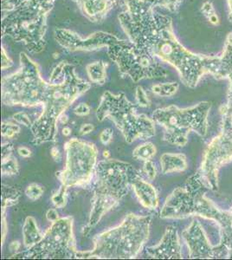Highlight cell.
Masks as SVG:
<instances>
[{
  "label": "cell",
  "instance_id": "1",
  "mask_svg": "<svg viewBox=\"0 0 232 260\" xmlns=\"http://www.w3.org/2000/svg\"><path fill=\"white\" fill-rule=\"evenodd\" d=\"M118 18L132 44L175 68L180 80L193 89L206 75L213 76L218 56L193 53L177 39L173 19L151 9L143 0H124Z\"/></svg>",
  "mask_w": 232,
  "mask_h": 260
},
{
  "label": "cell",
  "instance_id": "2",
  "mask_svg": "<svg viewBox=\"0 0 232 260\" xmlns=\"http://www.w3.org/2000/svg\"><path fill=\"white\" fill-rule=\"evenodd\" d=\"M50 80L56 82L52 94L43 105V112L33 122L30 130L33 136L32 143L56 142L57 121L65 110L77 98L90 89V83L77 77L75 66L69 62H59L50 75Z\"/></svg>",
  "mask_w": 232,
  "mask_h": 260
},
{
  "label": "cell",
  "instance_id": "3",
  "mask_svg": "<svg viewBox=\"0 0 232 260\" xmlns=\"http://www.w3.org/2000/svg\"><path fill=\"white\" fill-rule=\"evenodd\" d=\"M152 220V216L130 213L120 225L94 237L91 251H78L77 258H136L149 238Z\"/></svg>",
  "mask_w": 232,
  "mask_h": 260
},
{
  "label": "cell",
  "instance_id": "4",
  "mask_svg": "<svg viewBox=\"0 0 232 260\" xmlns=\"http://www.w3.org/2000/svg\"><path fill=\"white\" fill-rule=\"evenodd\" d=\"M56 0H25L18 8L4 14L2 37L19 43L29 53H40L46 45L48 16Z\"/></svg>",
  "mask_w": 232,
  "mask_h": 260
},
{
  "label": "cell",
  "instance_id": "5",
  "mask_svg": "<svg viewBox=\"0 0 232 260\" xmlns=\"http://www.w3.org/2000/svg\"><path fill=\"white\" fill-rule=\"evenodd\" d=\"M208 190L210 187L197 172L168 196L160 211V218L178 219L198 216L217 222L221 229L226 228L230 221L229 213L220 210L206 198Z\"/></svg>",
  "mask_w": 232,
  "mask_h": 260
},
{
  "label": "cell",
  "instance_id": "6",
  "mask_svg": "<svg viewBox=\"0 0 232 260\" xmlns=\"http://www.w3.org/2000/svg\"><path fill=\"white\" fill-rule=\"evenodd\" d=\"M131 164L114 159H104L97 163L94 170L91 213L103 217L116 207L126 196L137 175Z\"/></svg>",
  "mask_w": 232,
  "mask_h": 260
},
{
  "label": "cell",
  "instance_id": "7",
  "mask_svg": "<svg viewBox=\"0 0 232 260\" xmlns=\"http://www.w3.org/2000/svg\"><path fill=\"white\" fill-rule=\"evenodd\" d=\"M17 72L2 79V103L6 106H43L55 83L42 78L39 65L25 53H21Z\"/></svg>",
  "mask_w": 232,
  "mask_h": 260
},
{
  "label": "cell",
  "instance_id": "8",
  "mask_svg": "<svg viewBox=\"0 0 232 260\" xmlns=\"http://www.w3.org/2000/svg\"><path fill=\"white\" fill-rule=\"evenodd\" d=\"M96 117L99 121L110 119L128 143L155 136L154 121L144 114H137L136 105L124 93L115 95L110 91L105 92L97 108Z\"/></svg>",
  "mask_w": 232,
  "mask_h": 260
},
{
  "label": "cell",
  "instance_id": "9",
  "mask_svg": "<svg viewBox=\"0 0 232 260\" xmlns=\"http://www.w3.org/2000/svg\"><path fill=\"white\" fill-rule=\"evenodd\" d=\"M211 107L208 102H201L186 109L171 105L153 111V120L164 127V141L173 145L184 147L188 142L191 131L200 136L207 134Z\"/></svg>",
  "mask_w": 232,
  "mask_h": 260
},
{
  "label": "cell",
  "instance_id": "10",
  "mask_svg": "<svg viewBox=\"0 0 232 260\" xmlns=\"http://www.w3.org/2000/svg\"><path fill=\"white\" fill-rule=\"evenodd\" d=\"M107 54L116 63L121 76L128 77L134 83L168 76V71L157 61V57L136 46L129 39L116 37L107 47Z\"/></svg>",
  "mask_w": 232,
  "mask_h": 260
},
{
  "label": "cell",
  "instance_id": "11",
  "mask_svg": "<svg viewBox=\"0 0 232 260\" xmlns=\"http://www.w3.org/2000/svg\"><path fill=\"white\" fill-rule=\"evenodd\" d=\"M74 219L65 217L53 222L42 240L30 248L13 255V258L50 259L77 258L78 251L73 234Z\"/></svg>",
  "mask_w": 232,
  "mask_h": 260
},
{
  "label": "cell",
  "instance_id": "12",
  "mask_svg": "<svg viewBox=\"0 0 232 260\" xmlns=\"http://www.w3.org/2000/svg\"><path fill=\"white\" fill-rule=\"evenodd\" d=\"M66 163L62 171L56 173L62 185L67 187L84 186L94 176L98 150L92 142L73 138L65 143Z\"/></svg>",
  "mask_w": 232,
  "mask_h": 260
},
{
  "label": "cell",
  "instance_id": "13",
  "mask_svg": "<svg viewBox=\"0 0 232 260\" xmlns=\"http://www.w3.org/2000/svg\"><path fill=\"white\" fill-rule=\"evenodd\" d=\"M223 122L218 136L209 143L200 167L201 177L211 190H218V172L232 161V119L229 113L222 112Z\"/></svg>",
  "mask_w": 232,
  "mask_h": 260
},
{
  "label": "cell",
  "instance_id": "14",
  "mask_svg": "<svg viewBox=\"0 0 232 260\" xmlns=\"http://www.w3.org/2000/svg\"><path fill=\"white\" fill-rule=\"evenodd\" d=\"M54 37L58 45L69 51H94L107 48L115 40L116 36L96 31L86 39H82L78 34L66 29H56Z\"/></svg>",
  "mask_w": 232,
  "mask_h": 260
},
{
  "label": "cell",
  "instance_id": "15",
  "mask_svg": "<svg viewBox=\"0 0 232 260\" xmlns=\"http://www.w3.org/2000/svg\"><path fill=\"white\" fill-rule=\"evenodd\" d=\"M182 235L188 248L190 258H215L214 247L209 242L200 222H191Z\"/></svg>",
  "mask_w": 232,
  "mask_h": 260
},
{
  "label": "cell",
  "instance_id": "16",
  "mask_svg": "<svg viewBox=\"0 0 232 260\" xmlns=\"http://www.w3.org/2000/svg\"><path fill=\"white\" fill-rule=\"evenodd\" d=\"M147 254L157 259H177L182 258L181 245L179 234L175 226H168L160 242L154 246L147 247Z\"/></svg>",
  "mask_w": 232,
  "mask_h": 260
},
{
  "label": "cell",
  "instance_id": "17",
  "mask_svg": "<svg viewBox=\"0 0 232 260\" xmlns=\"http://www.w3.org/2000/svg\"><path fill=\"white\" fill-rule=\"evenodd\" d=\"M83 16L93 23H102L121 0H73Z\"/></svg>",
  "mask_w": 232,
  "mask_h": 260
},
{
  "label": "cell",
  "instance_id": "18",
  "mask_svg": "<svg viewBox=\"0 0 232 260\" xmlns=\"http://www.w3.org/2000/svg\"><path fill=\"white\" fill-rule=\"evenodd\" d=\"M212 77L221 80L228 79L229 82V93L227 104L232 106V32L227 35L223 51L218 56V65Z\"/></svg>",
  "mask_w": 232,
  "mask_h": 260
},
{
  "label": "cell",
  "instance_id": "19",
  "mask_svg": "<svg viewBox=\"0 0 232 260\" xmlns=\"http://www.w3.org/2000/svg\"><path fill=\"white\" fill-rule=\"evenodd\" d=\"M132 187L142 207L150 210H153L158 207L159 199L154 186L144 180L141 175H137L134 180Z\"/></svg>",
  "mask_w": 232,
  "mask_h": 260
},
{
  "label": "cell",
  "instance_id": "20",
  "mask_svg": "<svg viewBox=\"0 0 232 260\" xmlns=\"http://www.w3.org/2000/svg\"><path fill=\"white\" fill-rule=\"evenodd\" d=\"M160 165L163 174H172L176 172H184L187 169L186 156L183 154H162L160 157Z\"/></svg>",
  "mask_w": 232,
  "mask_h": 260
},
{
  "label": "cell",
  "instance_id": "21",
  "mask_svg": "<svg viewBox=\"0 0 232 260\" xmlns=\"http://www.w3.org/2000/svg\"><path fill=\"white\" fill-rule=\"evenodd\" d=\"M43 236L44 235L40 233L36 219L31 216L27 217L23 226L24 247L26 249L32 247L42 240Z\"/></svg>",
  "mask_w": 232,
  "mask_h": 260
},
{
  "label": "cell",
  "instance_id": "22",
  "mask_svg": "<svg viewBox=\"0 0 232 260\" xmlns=\"http://www.w3.org/2000/svg\"><path fill=\"white\" fill-rule=\"evenodd\" d=\"M108 64L103 61L92 62L87 66V73L92 83L103 85L107 79Z\"/></svg>",
  "mask_w": 232,
  "mask_h": 260
},
{
  "label": "cell",
  "instance_id": "23",
  "mask_svg": "<svg viewBox=\"0 0 232 260\" xmlns=\"http://www.w3.org/2000/svg\"><path fill=\"white\" fill-rule=\"evenodd\" d=\"M20 195V191L17 187L2 184V212H6L8 207L18 204Z\"/></svg>",
  "mask_w": 232,
  "mask_h": 260
},
{
  "label": "cell",
  "instance_id": "24",
  "mask_svg": "<svg viewBox=\"0 0 232 260\" xmlns=\"http://www.w3.org/2000/svg\"><path fill=\"white\" fill-rule=\"evenodd\" d=\"M143 1L147 6L150 7L151 9L154 10L156 7H159V8L168 10L171 12H177L183 2V0H143Z\"/></svg>",
  "mask_w": 232,
  "mask_h": 260
},
{
  "label": "cell",
  "instance_id": "25",
  "mask_svg": "<svg viewBox=\"0 0 232 260\" xmlns=\"http://www.w3.org/2000/svg\"><path fill=\"white\" fill-rule=\"evenodd\" d=\"M179 88V83H158L152 86V91L153 94L159 96L170 98L176 94Z\"/></svg>",
  "mask_w": 232,
  "mask_h": 260
},
{
  "label": "cell",
  "instance_id": "26",
  "mask_svg": "<svg viewBox=\"0 0 232 260\" xmlns=\"http://www.w3.org/2000/svg\"><path fill=\"white\" fill-rule=\"evenodd\" d=\"M155 146L152 142H147L142 145H140L134 150L132 155L137 160H151L156 154Z\"/></svg>",
  "mask_w": 232,
  "mask_h": 260
},
{
  "label": "cell",
  "instance_id": "27",
  "mask_svg": "<svg viewBox=\"0 0 232 260\" xmlns=\"http://www.w3.org/2000/svg\"><path fill=\"white\" fill-rule=\"evenodd\" d=\"M18 160L13 156V154L2 158V175H18Z\"/></svg>",
  "mask_w": 232,
  "mask_h": 260
},
{
  "label": "cell",
  "instance_id": "28",
  "mask_svg": "<svg viewBox=\"0 0 232 260\" xmlns=\"http://www.w3.org/2000/svg\"><path fill=\"white\" fill-rule=\"evenodd\" d=\"M201 12L211 24L213 25H219L220 24V20L212 2L210 1L205 2L203 6H201Z\"/></svg>",
  "mask_w": 232,
  "mask_h": 260
},
{
  "label": "cell",
  "instance_id": "29",
  "mask_svg": "<svg viewBox=\"0 0 232 260\" xmlns=\"http://www.w3.org/2000/svg\"><path fill=\"white\" fill-rule=\"evenodd\" d=\"M67 186L64 185H61L58 191L54 193L51 197V201L56 208H62L66 206L67 203Z\"/></svg>",
  "mask_w": 232,
  "mask_h": 260
},
{
  "label": "cell",
  "instance_id": "30",
  "mask_svg": "<svg viewBox=\"0 0 232 260\" xmlns=\"http://www.w3.org/2000/svg\"><path fill=\"white\" fill-rule=\"evenodd\" d=\"M1 135L3 137L12 138L20 132V127L18 125L14 124L8 121H3L1 124Z\"/></svg>",
  "mask_w": 232,
  "mask_h": 260
},
{
  "label": "cell",
  "instance_id": "31",
  "mask_svg": "<svg viewBox=\"0 0 232 260\" xmlns=\"http://www.w3.org/2000/svg\"><path fill=\"white\" fill-rule=\"evenodd\" d=\"M25 194L29 200L37 201L41 198L42 195L44 194V188L39 184H29L25 189Z\"/></svg>",
  "mask_w": 232,
  "mask_h": 260
},
{
  "label": "cell",
  "instance_id": "32",
  "mask_svg": "<svg viewBox=\"0 0 232 260\" xmlns=\"http://www.w3.org/2000/svg\"><path fill=\"white\" fill-rule=\"evenodd\" d=\"M136 101H137L139 106L142 107V108L151 106L150 100L141 86H138L136 89Z\"/></svg>",
  "mask_w": 232,
  "mask_h": 260
},
{
  "label": "cell",
  "instance_id": "33",
  "mask_svg": "<svg viewBox=\"0 0 232 260\" xmlns=\"http://www.w3.org/2000/svg\"><path fill=\"white\" fill-rule=\"evenodd\" d=\"M25 0H2V12L4 14L6 12H12L18 8Z\"/></svg>",
  "mask_w": 232,
  "mask_h": 260
},
{
  "label": "cell",
  "instance_id": "34",
  "mask_svg": "<svg viewBox=\"0 0 232 260\" xmlns=\"http://www.w3.org/2000/svg\"><path fill=\"white\" fill-rule=\"evenodd\" d=\"M143 171L147 175V178L150 180L155 179L157 172H156L155 165L153 164L151 160H145L144 167H143Z\"/></svg>",
  "mask_w": 232,
  "mask_h": 260
},
{
  "label": "cell",
  "instance_id": "35",
  "mask_svg": "<svg viewBox=\"0 0 232 260\" xmlns=\"http://www.w3.org/2000/svg\"><path fill=\"white\" fill-rule=\"evenodd\" d=\"M13 119H14L15 121H17L18 123H19V124L24 125L25 127H29V128H30L31 125H32L29 116L27 115L26 113L23 112V111L16 113V114L13 115Z\"/></svg>",
  "mask_w": 232,
  "mask_h": 260
},
{
  "label": "cell",
  "instance_id": "36",
  "mask_svg": "<svg viewBox=\"0 0 232 260\" xmlns=\"http://www.w3.org/2000/svg\"><path fill=\"white\" fill-rule=\"evenodd\" d=\"M113 138V130L111 128H105L100 134V141L103 145H109Z\"/></svg>",
  "mask_w": 232,
  "mask_h": 260
},
{
  "label": "cell",
  "instance_id": "37",
  "mask_svg": "<svg viewBox=\"0 0 232 260\" xmlns=\"http://www.w3.org/2000/svg\"><path fill=\"white\" fill-rule=\"evenodd\" d=\"M90 113V108L87 104H80L74 109V114L78 116H86Z\"/></svg>",
  "mask_w": 232,
  "mask_h": 260
},
{
  "label": "cell",
  "instance_id": "38",
  "mask_svg": "<svg viewBox=\"0 0 232 260\" xmlns=\"http://www.w3.org/2000/svg\"><path fill=\"white\" fill-rule=\"evenodd\" d=\"M12 64H13V62L9 56H7L5 49L2 47V70L5 71L6 69L11 68Z\"/></svg>",
  "mask_w": 232,
  "mask_h": 260
},
{
  "label": "cell",
  "instance_id": "39",
  "mask_svg": "<svg viewBox=\"0 0 232 260\" xmlns=\"http://www.w3.org/2000/svg\"><path fill=\"white\" fill-rule=\"evenodd\" d=\"M7 232H8V228H7V222H6V212H2V240H1L2 245L6 241Z\"/></svg>",
  "mask_w": 232,
  "mask_h": 260
},
{
  "label": "cell",
  "instance_id": "40",
  "mask_svg": "<svg viewBox=\"0 0 232 260\" xmlns=\"http://www.w3.org/2000/svg\"><path fill=\"white\" fill-rule=\"evenodd\" d=\"M46 218H47L49 221L52 222V223L56 221L57 219H60L57 211H56V209H54V208H51V209H49V210L47 211Z\"/></svg>",
  "mask_w": 232,
  "mask_h": 260
},
{
  "label": "cell",
  "instance_id": "41",
  "mask_svg": "<svg viewBox=\"0 0 232 260\" xmlns=\"http://www.w3.org/2000/svg\"><path fill=\"white\" fill-rule=\"evenodd\" d=\"M94 129V125L91 124V123L83 124L82 127H81V128H80V135H81V136H85V135L91 133L92 131Z\"/></svg>",
  "mask_w": 232,
  "mask_h": 260
},
{
  "label": "cell",
  "instance_id": "42",
  "mask_svg": "<svg viewBox=\"0 0 232 260\" xmlns=\"http://www.w3.org/2000/svg\"><path fill=\"white\" fill-rule=\"evenodd\" d=\"M18 154L23 158H29L31 156V151L29 150V148H25V147H19L18 148Z\"/></svg>",
  "mask_w": 232,
  "mask_h": 260
},
{
  "label": "cell",
  "instance_id": "43",
  "mask_svg": "<svg viewBox=\"0 0 232 260\" xmlns=\"http://www.w3.org/2000/svg\"><path fill=\"white\" fill-rule=\"evenodd\" d=\"M50 154H51V157L53 158L55 161H60L61 160V153H60V151H59L58 148H56V147H53V148H51Z\"/></svg>",
  "mask_w": 232,
  "mask_h": 260
},
{
  "label": "cell",
  "instance_id": "44",
  "mask_svg": "<svg viewBox=\"0 0 232 260\" xmlns=\"http://www.w3.org/2000/svg\"><path fill=\"white\" fill-rule=\"evenodd\" d=\"M221 113L222 112H227L229 113V115H230V117L232 119V106H229L228 104H225V105H223L221 108L220 110Z\"/></svg>",
  "mask_w": 232,
  "mask_h": 260
},
{
  "label": "cell",
  "instance_id": "45",
  "mask_svg": "<svg viewBox=\"0 0 232 260\" xmlns=\"http://www.w3.org/2000/svg\"><path fill=\"white\" fill-rule=\"evenodd\" d=\"M227 6H228V18L229 22L232 23V0H227Z\"/></svg>",
  "mask_w": 232,
  "mask_h": 260
},
{
  "label": "cell",
  "instance_id": "46",
  "mask_svg": "<svg viewBox=\"0 0 232 260\" xmlns=\"http://www.w3.org/2000/svg\"><path fill=\"white\" fill-rule=\"evenodd\" d=\"M19 248H20V243L18 242V241H14V242L11 243L10 249L12 251H18Z\"/></svg>",
  "mask_w": 232,
  "mask_h": 260
},
{
  "label": "cell",
  "instance_id": "47",
  "mask_svg": "<svg viewBox=\"0 0 232 260\" xmlns=\"http://www.w3.org/2000/svg\"><path fill=\"white\" fill-rule=\"evenodd\" d=\"M68 121V115H65V114H62V115L60 116V118H59V121H60L61 123H62V124H67Z\"/></svg>",
  "mask_w": 232,
  "mask_h": 260
},
{
  "label": "cell",
  "instance_id": "48",
  "mask_svg": "<svg viewBox=\"0 0 232 260\" xmlns=\"http://www.w3.org/2000/svg\"><path fill=\"white\" fill-rule=\"evenodd\" d=\"M71 129L70 127H64L62 128V135L65 136H71Z\"/></svg>",
  "mask_w": 232,
  "mask_h": 260
},
{
  "label": "cell",
  "instance_id": "49",
  "mask_svg": "<svg viewBox=\"0 0 232 260\" xmlns=\"http://www.w3.org/2000/svg\"><path fill=\"white\" fill-rule=\"evenodd\" d=\"M103 155L104 159H110V152L109 150L103 151Z\"/></svg>",
  "mask_w": 232,
  "mask_h": 260
},
{
  "label": "cell",
  "instance_id": "50",
  "mask_svg": "<svg viewBox=\"0 0 232 260\" xmlns=\"http://www.w3.org/2000/svg\"><path fill=\"white\" fill-rule=\"evenodd\" d=\"M229 216H230V221H229V225L224 228H232V210L229 211ZM224 228H222V229H224Z\"/></svg>",
  "mask_w": 232,
  "mask_h": 260
}]
</instances>
